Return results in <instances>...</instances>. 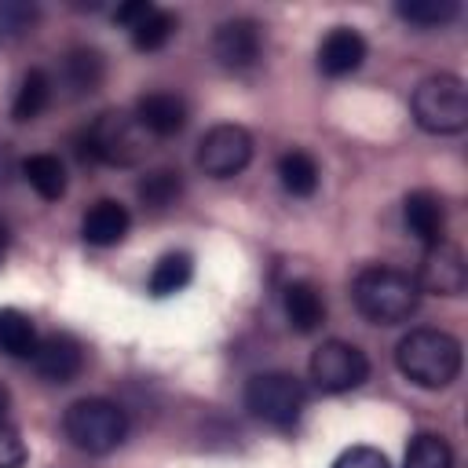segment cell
<instances>
[{
	"label": "cell",
	"mask_w": 468,
	"mask_h": 468,
	"mask_svg": "<svg viewBox=\"0 0 468 468\" xmlns=\"http://www.w3.org/2000/svg\"><path fill=\"white\" fill-rule=\"evenodd\" d=\"M461 340L446 329H410L395 347L399 373L417 388H450L461 373Z\"/></svg>",
	"instance_id": "obj_1"
},
{
	"label": "cell",
	"mask_w": 468,
	"mask_h": 468,
	"mask_svg": "<svg viewBox=\"0 0 468 468\" xmlns=\"http://www.w3.org/2000/svg\"><path fill=\"white\" fill-rule=\"evenodd\" d=\"M351 300H355V307H358V314L366 322H373V325H399V322H406L417 311L420 289H417V282L406 271L377 263V267L358 271V278L351 285Z\"/></svg>",
	"instance_id": "obj_2"
},
{
	"label": "cell",
	"mask_w": 468,
	"mask_h": 468,
	"mask_svg": "<svg viewBox=\"0 0 468 468\" xmlns=\"http://www.w3.org/2000/svg\"><path fill=\"white\" fill-rule=\"evenodd\" d=\"M413 121L428 135H457L468 128V88L453 73L424 77L410 99Z\"/></svg>",
	"instance_id": "obj_3"
},
{
	"label": "cell",
	"mask_w": 468,
	"mask_h": 468,
	"mask_svg": "<svg viewBox=\"0 0 468 468\" xmlns=\"http://www.w3.org/2000/svg\"><path fill=\"white\" fill-rule=\"evenodd\" d=\"M62 431L66 439L80 450V453H91V457H102V453H113L124 435H128V417L117 402L110 399H77L66 406L62 413Z\"/></svg>",
	"instance_id": "obj_4"
},
{
	"label": "cell",
	"mask_w": 468,
	"mask_h": 468,
	"mask_svg": "<svg viewBox=\"0 0 468 468\" xmlns=\"http://www.w3.org/2000/svg\"><path fill=\"white\" fill-rule=\"evenodd\" d=\"M146 150L150 146H146L143 124L135 121V113H124V110H102L80 135V157L99 165L128 168V165H139Z\"/></svg>",
	"instance_id": "obj_5"
},
{
	"label": "cell",
	"mask_w": 468,
	"mask_h": 468,
	"mask_svg": "<svg viewBox=\"0 0 468 468\" xmlns=\"http://www.w3.org/2000/svg\"><path fill=\"white\" fill-rule=\"evenodd\" d=\"M303 402H307L303 384H300L292 373H285V369L256 373V377L245 384V410H249L256 420H263V424H271V428H278V431L296 428V420H300V413H303Z\"/></svg>",
	"instance_id": "obj_6"
},
{
	"label": "cell",
	"mask_w": 468,
	"mask_h": 468,
	"mask_svg": "<svg viewBox=\"0 0 468 468\" xmlns=\"http://www.w3.org/2000/svg\"><path fill=\"white\" fill-rule=\"evenodd\" d=\"M307 373L322 395H344L369 380V358L347 340H322L307 362Z\"/></svg>",
	"instance_id": "obj_7"
},
{
	"label": "cell",
	"mask_w": 468,
	"mask_h": 468,
	"mask_svg": "<svg viewBox=\"0 0 468 468\" xmlns=\"http://www.w3.org/2000/svg\"><path fill=\"white\" fill-rule=\"evenodd\" d=\"M252 161V135L241 124H216L197 143V168L212 179H230Z\"/></svg>",
	"instance_id": "obj_8"
},
{
	"label": "cell",
	"mask_w": 468,
	"mask_h": 468,
	"mask_svg": "<svg viewBox=\"0 0 468 468\" xmlns=\"http://www.w3.org/2000/svg\"><path fill=\"white\" fill-rule=\"evenodd\" d=\"M417 289L424 292H439V296H461L464 285H468V263H464V252L453 245V241H435V245H424V256H420V267H417Z\"/></svg>",
	"instance_id": "obj_9"
},
{
	"label": "cell",
	"mask_w": 468,
	"mask_h": 468,
	"mask_svg": "<svg viewBox=\"0 0 468 468\" xmlns=\"http://www.w3.org/2000/svg\"><path fill=\"white\" fill-rule=\"evenodd\" d=\"M260 48H263V33L260 22L252 18H227L212 33V55L223 69H249L260 58Z\"/></svg>",
	"instance_id": "obj_10"
},
{
	"label": "cell",
	"mask_w": 468,
	"mask_h": 468,
	"mask_svg": "<svg viewBox=\"0 0 468 468\" xmlns=\"http://www.w3.org/2000/svg\"><path fill=\"white\" fill-rule=\"evenodd\" d=\"M33 369L48 384H69L84 369V347H80V340L69 336V333H48V336H40V344L33 351Z\"/></svg>",
	"instance_id": "obj_11"
},
{
	"label": "cell",
	"mask_w": 468,
	"mask_h": 468,
	"mask_svg": "<svg viewBox=\"0 0 468 468\" xmlns=\"http://www.w3.org/2000/svg\"><path fill=\"white\" fill-rule=\"evenodd\" d=\"M135 121L143 124L146 135H157V139H172L186 128L190 121V110L186 102L176 95V91H146L139 102H135Z\"/></svg>",
	"instance_id": "obj_12"
},
{
	"label": "cell",
	"mask_w": 468,
	"mask_h": 468,
	"mask_svg": "<svg viewBox=\"0 0 468 468\" xmlns=\"http://www.w3.org/2000/svg\"><path fill=\"white\" fill-rule=\"evenodd\" d=\"M366 62V37L351 26H333L318 44V69L325 77H347Z\"/></svg>",
	"instance_id": "obj_13"
},
{
	"label": "cell",
	"mask_w": 468,
	"mask_h": 468,
	"mask_svg": "<svg viewBox=\"0 0 468 468\" xmlns=\"http://www.w3.org/2000/svg\"><path fill=\"white\" fill-rule=\"evenodd\" d=\"M128 230H132V212H128L121 201H113V197L95 201V205L84 212V219H80V238H84L88 245H95V249L121 245V241L128 238Z\"/></svg>",
	"instance_id": "obj_14"
},
{
	"label": "cell",
	"mask_w": 468,
	"mask_h": 468,
	"mask_svg": "<svg viewBox=\"0 0 468 468\" xmlns=\"http://www.w3.org/2000/svg\"><path fill=\"white\" fill-rule=\"evenodd\" d=\"M402 219L417 241L435 245V241H442V230H446V205L435 190H413L402 201Z\"/></svg>",
	"instance_id": "obj_15"
},
{
	"label": "cell",
	"mask_w": 468,
	"mask_h": 468,
	"mask_svg": "<svg viewBox=\"0 0 468 468\" xmlns=\"http://www.w3.org/2000/svg\"><path fill=\"white\" fill-rule=\"evenodd\" d=\"M282 311L296 333H318L325 322V300L311 282H289L282 289Z\"/></svg>",
	"instance_id": "obj_16"
},
{
	"label": "cell",
	"mask_w": 468,
	"mask_h": 468,
	"mask_svg": "<svg viewBox=\"0 0 468 468\" xmlns=\"http://www.w3.org/2000/svg\"><path fill=\"white\" fill-rule=\"evenodd\" d=\"M22 179L44 197V201H58L66 194V165L55 154H29L22 165Z\"/></svg>",
	"instance_id": "obj_17"
},
{
	"label": "cell",
	"mask_w": 468,
	"mask_h": 468,
	"mask_svg": "<svg viewBox=\"0 0 468 468\" xmlns=\"http://www.w3.org/2000/svg\"><path fill=\"white\" fill-rule=\"evenodd\" d=\"M37 344L40 336H37L33 318L18 307H0V351L11 358H33Z\"/></svg>",
	"instance_id": "obj_18"
},
{
	"label": "cell",
	"mask_w": 468,
	"mask_h": 468,
	"mask_svg": "<svg viewBox=\"0 0 468 468\" xmlns=\"http://www.w3.org/2000/svg\"><path fill=\"white\" fill-rule=\"evenodd\" d=\"M190 278H194V260H190V252H165V256L154 263L146 285H150V296L165 300V296L183 292V289L190 285Z\"/></svg>",
	"instance_id": "obj_19"
},
{
	"label": "cell",
	"mask_w": 468,
	"mask_h": 468,
	"mask_svg": "<svg viewBox=\"0 0 468 468\" xmlns=\"http://www.w3.org/2000/svg\"><path fill=\"white\" fill-rule=\"evenodd\" d=\"M102 73H106V62L95 48H73L62 62V77L66 84L73 88V95H88L102 84Z\"/></svg>",
	"instance_id": "obj_20"
},
{
	"label": "cell",
	"mask_w": 468,
	"mask_h": 468,
	"mask_svg": "<svg viewBox=\"0 0 468 468\" xmlns=\"http://www.w3.org/2000/svg\"><path fill=\"white\" fill-rule=\"evenodd\" d=\"M318 161L307 150H289L278 161V179L292 197H311L318 190Z\"/></svg>",
	"instance_id": "obj_21"
},
{
	"label": "cell",
	"mask_w": 468,
	"mask_h": 468,
	"mask_svg": "<svg viewBox=\"0 0 468 468\" xmlns=\"http://www.w3.org/2000/svg\"><path fill=\"white\" fill-rule=\"evenodd\" d=\"M51 102V77L44 69H29L15 91V102H11V117L15 121H37Z\"/></svg>",
	"instance_id": "obj_22"
},
{
	"label": "cell",
	"mask_w": 468,
	"mask_h": 468,
	"mask_svg": "<svg viewBox=\"0 0 468 468\" xmlns=\"http://www.w3.org/2000/svg\"><path fill=\"white\" fill-rule=\"evenodd\" d=\"M135 194H139V201H143L146 208L161 212V208H168V205H172V201L183 194V176H179L176 168H157V172H146V176L139 179Z\"/></svg>",
	"instance_id": "obj_23"
},
{
	"label": "cell",
	"mask_w": 468,
	"mask_h": 468,
	"mask_svg": "<svg viewBox=\"0 0 468 468\" xmlns=\"http://www.w3.org/2000/svg\"><path fill=\"white\" fill-rule=\"evenodd\" d=\"M402 468H453V450H450V442L442 435L420 431V435L410 439Z\"/></svg>",
	"instance_id": "obj_24"
},
{
	"label": "cell",
	"mask_w": 468,
	"mask_h": 468,
	"mask_svg": "<svg viewBox=\"0 0 468 468\" xmlns=\"http://www.w3.org/2000/svg\"><path fill=\"white\" fill-rule=\"evenodd\" d=\"M457 0H399L395 4V15L410 26H420V29H431V26H446L457 18Z\"/></svg>",
	"instance_id": "obj_25"
},
{
	"label": "cell",
	"mask_w": 468,
	"mask_h": 468,
	"mask_svg": "<svg viewBox=\"0 0 468 468\" xmlns=\"http://www.w3.org/2000/svg\"><path fill=\"white\" fill-rule=\"evenodd\" d=\"M176 15L172 11H161V7H154L135 29H128L132 33V48L135 51H157V48H165L168 44V37L176 33Z\"/></svg>",
	"instance_id": "obj_26"
},
{
	"label": "cell",
	"mask_w": 468,
	"mask_h": 468,
	"mask_svg": "<svg viewBox=\"0 0 468 468\" xmlns=\"http://www.w3.org/2000/svg\"><path fill=\"white\" fill-rule=\"evenodd\" d=\"M37 18V7L33 4H18V0H0V40L7 37H18L33 26Z\"/></svg>",
	"instance_id": "obj_27"
},
{
	"label": "cell",
	"mask_w": 468,
	"mask_h": 468,
	"mask_svg": "<svg viewBox=\"0 0 468 468\" xmlns=\"http://www.w3.org/2000/svg\"><path fill=\"white\" fill-rule=\"evenodd\" d=\"M333 468H391V461L377 446H347L336 453Z\"/></svg>",
	"instance_id": "obj_28"
},
{
	"label": "cell",
	"mask_w": 468,
	"mask_h": 468,
	"mask_svg": "<svg viewBox=\"0 0 468 468\" xmlns=\"http://www.w3.org/2000/svg\"><path fill=\"white\" fill-rule=\"evenodd\" d=\"M26 464V442L15 428L0 420V468H22Z\"/></svg>",
	"instance_id": "obj_29"
},
{
	"label": "cell",
	"mask_w": 468,
	"mask_h": 468,
	"mask_svg": "<svg viewBox=\"0 0 468 468\" xmlns=\"http://www.w3.org/2000/svg\"><path fill=\"white\" fill-rule=\"evenodd\" d=\"M150 11H154V4H150V0H135V4H121V7L113 11V18H117L121 26H128V29H135Z\"/></svg>",
	"instance_id": "obj_30"
},
{
	"label": "cell",
	"mask_w": 468,
	"mask_h": 468,
	"mask_svg": "<svg viewBox=\"0 0 468 468\" xmlns=\"http://www.w3.org/2000/svg\"><path fill=\"white\" fill-rule=\"evenodd\" d=\"M11 410V391H7V384L0 380V420H4V413Z\"/></svg>",
	"instance_id": "obj_31"
}]
</instances>
